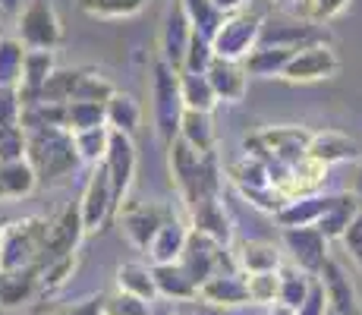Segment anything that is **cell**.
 <instances>
[{"mask_svg":"<svg viewBox=\"0 0 362 315\" xmlns=\"http://www.w3.org/2000/svg\"><path fill=\"white\" fill-rule=\"evenodd\" d=\"M284 249L290 256V265L305 271L309 277H318V271L328 262V240L315 227H290L284 230Z\"/></svg>","mask_w":362,"mask_h":315,"instance_id":"cell-13","label":"cell"},{"mask_svg":"<svg viewBox=\"0 0 362 315\" xmlns=\"http://www.w3.org/2000/svg\"><path fill=\"white\" fill-rule=\"evenodd\" d=\"M114 82L107 76H101L98 69L88 67H76V69H54L51 79L45 82L38 101H57V104H69V101H95L104 104L114 95Z\"/></svg>","mask_w":362,"mask_h":315,"instance_id":"cell-4","label":"cell"},{"mask_svg":"<svg viewBox=\"0 0 362 315\" xmlns=\"http://www.w3.org/2000/svg\"><path fill=\"white\" fill-rule=\"evenodd\" d=\"M346 193L356 199V205H359V212H362V161L356 164V171H353V183H350V189Z\"/></svg>","mask_w":362,"mask_h":315,"instance_id":"cell-52","label":"cell"},{"mask_svg":"<svg viewBox=\"0 0 362 315\" xmlns=\"http://www.w3.org/2000/svg\"><path fill=\"white\" fill-rule=\"evenodd\" d=\"M189 224L183 218H177V214H170L161 230L155 234V240L148 243V249H145V256L151 258V265H170V262H180V256H183L186 249V240H189Z\"/></svg>","mask_w":362,"mask_h":315,"instance_id":"cell-22","label":"cell"},{"mask_svg":"<svg viewBox=\"0 0 362 315\" xmlns=\"http://www.w3.org/2000/svg\"><path fill=\"white\" fill-rule=\"evenodd\" d=\"M95 126H107V120H104V104H95V101H69L66 104V130L69 132L95 130Z\"/></svg>","mask_w":362,"mask_h":315,"instance_id":"cell-42","label":"cell"},{"mask_svg":"<svg viewBox=\"0 0 362 315\" xmlns=\"http://www.w3.org/2000/svg\"><path fill=\"white\" fill-rule=\"evenodd\" d=\"M19 10V0H0V13H16Z\"/></svg>","mask_w":362,"mask_h":315,"instance_id":"cell-54","label":"cell"},{"mask_svg":"<svg viewBox=\"0 0 362 315\" xmlns=\"http://www.w3.org/2000/svg\"><path fill=\"white\" fill-rule=\"evenodd\" d=\"M54 69H57V63H54V51H25L23 76H19V86H16L19 108H23V104L38 101L41 88H45L47 79H51Z\"/></svg>","mask_w":362,"mask_h":315,"instance_id":"cell-23","label":"cell"},{"mask_svg":"<svg viewBox=\"0 0 362 315\" xmlns=\"http://www.w3.org/2000/svg\"><path fill=\"white\" fill-rule=\"evenodd\" d=\"M346 6H350V0H305V19L315 25H325L331 19H337Z\"/></svg>","mask_w":362,"mask_h":315,"instance_id":"cell-47","label":"cell"},{"mask_svg":"<svg viewBox=\"0 0 362 315\" xmlns=\"http://www.w3.org/2000/svg\"><path fill=\"white\" fill-rule=\"evenodd\" d=\"M359 142L350 139L346 132L340 130H322V132H312L309 139V158L318 161L322 167L331 164H344V161H359Z\"/></svg>","mask_w":362,"mask_h":315,"instance_id":"cell-20","label":"cell"},{"mask_svg":"<svg viewBox=\"0 0 362 315\" xmlns=\"http://www.w3.org/2000/svg\"><path fill=\"white\" fill-rule=\"evenodd\" d=\"M35 189H38V177L25 158L0 164V199H25Z\"/></svg>","mask_w":362,"mask_h":315,"instance_id":"cell-32","label":"cell"},{"mask_svg":"<svg viewBox=\"0 0 362 315\" xmlns=\"http://www.w3.org/2000/svg\"><path fill=\"white\" fill-rule=\"evenodd\" d=\"M233 265L240 275H264V271H277L284 265V256L277 246L262 240H246L233 249Z\"/></svg>","mask_w":362,"mask_h":315,"instance_id":"cell-25","label":"cell"},{"mask_svg":"<svg viewBox=\"0 0 362 315\" xmlns=\"http://www.w3.org/2000/svg\"><path fill=\"white\" fill-rule=\"evenodd\" d=\"M117 287L123 293H132V297L145 299H158V287H155V277H151V265H142V262H127L117 268Z\"/></svg>","mask_w":362,"mask_h":315,"instance_id":"cell-36","label":"cell"},{"mask_svg":"<svg viewBox=\"0 0 362 315\" xmlns=\"http://www.w3.org/2000/svg\"><path fill=\"white\" fill-rule=\"evenodd\" d=\"M79 205V218H82V227L86 234H98L104 230L110 221L117 218V195H114V186H110V177L104 171V164L92 167L88 173V183L82 189V199L76 202Z\"/></svg>","mask_w":362,"mask_h":315,"instance_id":"cell-8","label":"cell"},{"mask_svg":"<svg viewBox=\"0 0 362 315\" xmlns=\"http://www.w3.org/2000/svg\"><path fill=\"white\" fill-rule=\"evenodd\" d=\"M334 193L331 195H322V193H305V195H296V199H287L281 208L274 212L277 224L284 230L290 227H315L322 221V214L328 212Z\"/></svg>","mask_w":362,"mask_h":315,"instance_id":"cell-21","label":"cell"},{"mask_svg":"<svg viewBox=\"0 0 362 315\" xmlns=\"http://www.w3.org/2000/svg\"><path fill=\"white\" fill-rule=\"evenodd\" d=\"M325 315H334V312H325Z\"/></svg>","mask_w":362,"mask_h":315,"instance_id":"cell-58","label":"cell"},{"mask_svg":"<svg viewBox=\"0 0 362 315\" xmlns=\"http://www.w3.org/2000/svg\"><path fill=\"white\" fill-rule=\"evenodd\" d=\"M0 230H4V224H0Z\"/></svg>","mask_w":362,"mask_h":315,"instance_id":"cell-59","label":"cell"},{"mask_svg":"<svg viewBox=\"0 0 362 315\" xmlns=\"http://www.w3.org/2000/svg\"><path fill=\"white\" fill-rule=\"evenodd\" d=\"M73 136V149L79 164L86 167H98L104 155H107V142H110V130L107 126H95V130H82V132H69Z\"/></svg>","mask_w":362,"mask_h":315,"instance_id":"cell-38","label":"cell"},{"mask_svg":"<svg viewBox=\"0 0 362 315\" xmlns=\"http://www.w3.org/2000/svg\"><path fill=\"white\" fill-rule=\"evenodd\" d=\"M151 110H155L158 136L164 139V145H170L183 120V98H180V73L164 60L151 67Z\"/></svg>","mask_w":362,"mask_h":315,"instance_id":"cell-5","label":"cell"},{"mask_svg":"<svg viewBox=\"0 0 362 315\" xmlns=\"http://www.w3.org/2000/svg\"><path fill=\"white\" fill-rule=\"evenodd\" d=\"M259 38H262V19L252 16V13H233V16H224L221 29L214 32L211 51L218 60L243 63L259 47Z\"/></svg>","mask_w":362,"mask_h":315,"instance_id":"cell-6","label":"cell"},{"mask_svg":"<svg viewBox=\"0 0 362 315\" xmlns=\"http://www.w3.org/2000/svg\"><path fill=\"white\" fill-rule=\"evenodd\" d=\"M277 4H284V6H287V4H299V0H277Z\"/></svg>","mask_w":362,"mask_h":315,"instance_id":"cell-56","label":"cell"},{"mask_svg":"<svg viewBox=\"0 0 362 315\" xmlns=\"http://www.w3.org/2000/svg\"><path fill=\"white\" fill-rule=\"evenodd\" d=\"M328 41V32L325 25H315L309 19L303 23H262V38L259 45H274V47H290V51H299L305 45H322Z\"/></svg>","mask_w":362,"mask_h":315,"instance_id":"cell-18","label":"cell"},{"mask_svg":"<svg viewBox=\"0 0 362 315\" xmlns=\"http://www.w3.org/2000/svg\"><path fill=\"white\" fill-rule=\"evenodd\" d=\"M148 0H79V10L95 19H127L145 10Z\"/></svg>","mask_w":362,"mask_h":315,"instance_id":"cell-40","label":"cell"},{"mask_svg":"<svg viewBox=\"0 0 362 315\" xmlns=\"http://www.w3.org/2000/svg\"><path fill=\"white\" fill-rule=\"evenodd\" d=\"M189 41H192V25H189V19H186L183 6H180V0H173V4L167 6V13H164L161 60L167 63V67L177 69V73H180V67H183V57H186Z\"/></svg>","mask_w":362,"mask_h":315,"instance_id":"cell-17","label":"cell"},{"mask_svg":"<svg viewBox=\"0 0 362 315\" xmlns=\"http://www.w3.org/2000/svg\"><path fill=\"white\" fill-rule=\"evenodd\" d=\"M214 63V51H211V41L199 38L192 35L189 47H186V57H183V67L180 73H208V67Z\"/></svg>","mask_w":362,"mask_h":315,"instance_id":"cell-44","label":"cell"},{"mask_svg":"<svg viewBox=\"0 0 362 315\" xmlns=\"http://www.w3.org/2000/svg\"><path fill=\"white\" fill-rule=\"evenodd\" d=\"M268 315H293V309H287V306H271Z\"/></svg>","mask_w":362,"mask_h":315,"instance_id":"cell-55","label":"cell"},{"mask_svg":"<svg viewBox=\"0 0 362 315\" xmlns=\"http://www.w3.org/2000/svg\"><path fill=\"white\" fill-rule=\"evenodd\" d=\"M293 54L296 51H290V47L259 45L246 60H243V69H246V76H259V79H274V76L281 79Z\"/></svg>","mask_w":362,"mask_h":315,"instance_id":"cell-30","label":"cell"},{"mask_svg":"<svg viewBox=\"0 0 362 315\" xmlns=\"http://www.w3.org/2000/svg\"><path fill=\"white\" fill-rule=\"evenodd\" d=\"M60 315H104V293L79 299V303H73L69 309H64Z\"/></svg>","mask_w":362,"mask_h":315,"instance_id":"cell-51","label":"cell"},{"mask_svg":"<svg viewBox=\"0 0 362 315\" xmlns=\"http://www.w3.org/2000/svg\"><path fill=\"white\" fill-rule=\"evenodd\" d=\"M23 57L25 47L19 38L0 35V88H16L23 76Z\"/></svg>","mask_w":362,"mask_h":315,"instance_id":"cell-39","label":"cell"},{"mask_svg":"<svg viewBox=\"0 0 362 315\" xmlns=\"http://www.w3.org/2000/svg\"><path fill=\"white\" fill-rule=\"evenodd\" d=\"M170 208L158 205V202H142V199H123V205L117 208V224H120L123 236L136 249H148V243L155 240V234L161 230V224L170 218Z\"/></svg>","mask_w":362,"mask_h":315,"instance_id":"cell-10","label":"cell"},{"mask_svg":"<svg viewBox=\"0 0 362 315\" xmlns=\"http://www.w3.org/2000/svg\"><path fill=\"white\" fill-rule=\"evenodd\" d=\"M104 120H107V130L123 132V136L132 139L139 123H142V104L129 92H114L104 101Z\"/></svg>","mask_w":362,"mask_h":315,"instance_id":"cell-27","label":"cell"},{"mask_svg":"<svg viewBox=\"0 0 362 315\" xmlns=\"http://www.w3.org/2000/svg\"><path fill=\"white\" fill-rule=\"evenodd\" d=\"M214 6H218L224 16H233V13H243V6L249 4V0H211Z\"/></svg>","mask_w":362,"mask_h":315,"instance_id":"cell-53","label":"cell"},{"mask_svg":"<svg viewBox=\"0 0 362 315\" xmlns=\"http://www.w3.org/2000/svg\"><path fill=\"white\" fill-rule=\"evenodd\" d=\"M180 265H183V271L192 277L196 287H202L218 271H236L233 256H227V246L214 243L205 234H196V230H189V240H186V249L180 256Z\"/></svg>","mask_w":362,"mask_h":315,"instance_id":"cell-9","label":"cell"},{"mask_svg":"<svg viewBox=\"0 0 362 315\" xmlns=\"http://www.w3.org/2000/svg\"><path fill=\"white\" fill-rule=\"evenodd\" d=\"M16 38L23 41L25 51H54L64 38L60 29V16L47 0H32L23 6L19 13V25H16Z\"/></svg>","mask_w":362,"mask_h":315,"instance_id":"cell-7","label":"cell"},{"mask_svg":"<svg viewBox=\"0 0 362 315\" xmlns=\"http://www.w3.org/2000/svg\"><path fill=\"white\" fill-rule=\"evenodd\" d=\"M246 277L249 303L252 306H277V271H264V275H243Z\"/></svg>","mask_w":362,"mask_h":315,"instance_id":"cell-43","label":"cell"},{"mask_svg":"<svg viewBox=\"0 0 362 315\" xmlns=\"http://www.w3.org/2000/svg\"><path fill=\"white\" fill-rule=\"evenodd\" d=\"M170 315H189V312H170Z\"/></svg>","mask_w":362,"mask_h":315,"instance_id":"cell-57","label":"cell"},{"mask_svg":"<svg viewBox=\"0 0 362 315\" xmlns=\"http://www.w3.org/2000/svg\"><path fill=\"white\" fill-rule=\"evenodd\" d=\"M315 277H309L305 271L293 268V265H281L277 268V306H287V309H299L303 299L309 297Z\"/></svg>","mask_w":362,"mask_h":315,"instance_id":"cell-33","label":"cell"},{"mask_svg":"<svg viewBox=\"0 0 362 315\" xmlns=\"http://www.w3.org/2000/svg\"><path fill=\"white\" fill-rule=\"evenodd\" d=\"M82 236H86V227H82V218H79V205L60 208L54 218H47V240H45L41 265L54 262V258H64V256H76Z\"/></svg>","mask_w":362,"mask_h":315,"instance_id":"cell-14","label":"cell"},{"mask_svg":"<svg viewBox=\"0 0 362 315\" xmlns=\"http://www.w3.org/2000/svg\"><path fill=\"white\" fill-rule=\"evenodd\" d=\"M177 139H183L189 149H196L199 155L214 151V123L211 114H196V110H183V120H180Z\"/></svg>","mask_w":362,"mask_h":315,"instance_id":"cell-34","label":"cell"},{"mask_svg":"<svg viewBox=\"0 0 362 315\" xmlns=\"http://www.w3.org/2000/svg\"><path fill=\"white\" fill-rule=\"evenodd\" d=\"M208 86H211L214 98H218V104H240L243 98H246L249 92V76L246 69H243V63H233V60H218L214 57V63L208 67L205 73Z\"/></svg>","mask_w":362,"mask_h":315,"instance_id":"cell-19","label":"cell"},{"mask_svg":"<svg viewBox=\"0 0 362 315\" xmlns=\"http://www.w3.org/2000/svg\"><path fill=\"white\" fill-rule=\"evenodd\" d=\"M47 240V218L25 214V218L6 221L0 230V271L16 268H41Z\"/></svg>","mask_w":362,"mask_h":315,"instance_id":"cell-3","label":"cell"},{"mask_svg":"<svg viewBox=\"0 0 362 315\" xmlns=\"http://www.w3.org/2000/svg\"><path fill=\"white\" fill-rule=\"evenodd\" d=\"M340 69V57L337 51L322 41V45H305L290 57L287 69H284L281 79L287 82H322V79H334Z\"/></svg>","mask_w":362,"mask_h":315,"instance_id":"cell-12","label":"cell"},{"mask_svg":"<svg viewBox=\"0 0 362 315\" xmlns=\"http://www.w3.org/2000/svg\"><path fill=\"white\" fill-rule=\"evenodd\" d=\"M180 98H183V110H196V114H211L218 108V98L205 73H180Z\"/></svg>","mask_w":362,"mask_h":315,"instance_id":"cell-35","label":"cell"},{"mask_svg":"<svg viewBox=\"0 0 362 315\" xmlns=\"http://www.w3.org/2000/svg\"><path fill=\"white\" fill-rule=\"evenodd\" d=\"M167 161H170V173L173 183L180 189V199H183L186 212H192L202 202L221 199V183H224V173H221L218 155L208 151L199 155L196 149L183 142V139H173L167 145Z\"/></svg>","mask_w":362,"mask_h":315,"instance_id":"cell-1","label":"cell"},{"mask_svg":"<svg viewBox=\"0 0 362 315\" xmlns=\"http://www.w3.org/2000/svg\"><path fill=\"white\" fill-rule=\"evenodd\" d=\"M199 297L205 299L208 306H224V309L246 306L249 303L246 277H243L240 271H218V275L208 277V281L199 287Z\"/></svg>","mask_w":362,"mask_h":315,"instance_id":"cell-24","label":"cell"},{"mask_svg":"<svg viewBox=\"0 0 362 315\" xmlns=\"http://www.w3.org/2000/svg\"><path fill=\"white\" fill-rule=\"evenodd\" d=\"M325 290V303H328V312L334 315H362L359 309V297H356V287H353L350 275L344 271V265L328 258L325 268L318 271L315 277Z\"/></svg>","mask_w":362,"mask_h":315,"instance_id":"cell-16","label":"cell"},{"mask_svg":"<svg viewBox=\"0 0 362 315\" xmlns=\"http://www.w3.org/2000/svg\"><path fill=\"white\" fill-rule=\"evenodd\" d=\"M230 183L240 189L243 199H249L255 208H262V212L274 214L277 208L284 205L281 193L271 186V177H268V171H264V164L249 155H243L236 164H230Z\"/></svg>","mask_w":362,"mask_h":315,"instance_id":"cell-11","label":"cell"},{"mask_svg":"<svg viewBox=\"0 0 362 315\" xmlns=\"http://www.w3.org/2000/svg\"><path fill=\"white\" fill-rule=\"evenodd\" d=\"M151 277H155L158 297H167V299H192V297H199V287L192 284V277L186 275L180 262L151 265Z\"/></svg>","mask_w":362,"mask_h":315,"instance_id":"cell-31","label":"cell"},{"mask_svg":"<svg viewBox=\"0 0 362 315\" xmlns=\"http://www.w3.org/2000/svg\"><path fill=\"white\" fill-rule=\"evenodd\" d=\"M19 123V98L16 88H0V126Z\"/></svg>","mask_w":362,"mask_h":315,"instance_id":"cell-49","label":"cell"},{"mask_svg":"<svg viewBox=\"0 0 362 315\" xmlns=\"http://www.w3.org/2000/svg\"><path fill=\"white\" fill-rule=\"evenodd\" d=\"M340 240H344L346 252L353 256V262H356L359 268H362V212L356 214V218H353V224L346 227V234L340 236Z\"/></svg>","mask_w":362,"mask_h":315,"instance_id":"cell-48","label":"cell"},{"mask_svg":"<svg viewBox=\"0 0 362 315\" xmlns=\"http://www.w3.org/2000/svg\"><path fill=\"white\" fill-rule=\"evenodd\" d=\"M38 293V268L0 271V309H19Z\"/></svg>","mask_w":362,"mask_h":315,"instance_id":"cell-28","label":"cell"},{"mask_svg":"<svg viewBox=\"0 0 362 315\" xmlns=\"http://www.w3.org/2000/svg\"><path fill=\"white\" fill-rule=\"evenodd\" d=\"M189 227L196 230V234L211 236V240H214V243H221V246H227V243L233 240L230 218H227L224 202H221V199L202 202V205L192 208V212H189Z\"/></svg>","mask_w":362,"mask_h":315,"instance_id":"cell-26","label":"cell"},{"mask_svg":"<svg viewBox=\"0 0 362 315\" xmlns=\"http://www.w3.org/2000/svg\"><path fill=\"white\" fill-rule=\"evenodd\" d=\"M104 315H151V303L117 290L110 297H104Z\"/></svg>","mask_w":362,"mask_h":315,"instance_id":"cell-45","label":"cell"},{"mask_svg":"<svg viewBox=\"0 0 362 315\" xmlns=\"http://www.w3.org/2000/svg\"><path fill=\"white\" fill-rule=\"evenodd\" d=\"M25 161L38 177V186L60 183L79 167L73 136L64 126H45V130L25 132Z\"/></svg>","mask_w":362,"mask_h":315,"instance_id":"cell-2","label":"cell"},{"mask_svg":"<svg viewBox=\"0 0 362 315\" xmlns=\"http://www.w3.org/2000/svg\"><path fill=\"white\" fill-rule=\"evenodd\" d=\"M180 6H183L186 19H189L192 35H199V38H205V41H211L214 32L224 23V13H221L211 0H180Z\"/></svg>","mask_w":362,"mask_h":315,"instance_id":"cell-37","label":"cell"},{"mask_svg":"<svg viewBox=\"0 0 362 315\" xmlns=\"http://www.w3.org/2000/svg\"><path fill=\"white\" fill-rule=\"evenodd\" d=\"M328 312V303H325V290H322V284H312V290H309V297L303 299V306L293 312V315H325Z\"/></svg>","mask_w":362,"mask_h":315,"instance_id":"cell-50","label":"cell"},{"mask_svg":"<svg viewBox=\"0 0 362 315\" xmlns=\"http://www.w3.org/2000/svg\"><path fill=\"white\" fill-rule=\"evenodd\" d=\"M76 265H79V256H64L54 258V262H45L38 268V293H57L73 277Z\"/></svg>","mask_w":362,"mask_h":315,"instance_id":"cell-41","label":"cell"},{"mask_svg":"<svg viewBox=\"0 0 362 315\" xmlns=\"http://www.w3.org/2000/svg\"><path fill=\"white\" fill-rule=\"evenodd\" d=\"M101 164L110 177V186H114L117 205H123V199H127V193L132 186V177H136V145H132V139L110 130L107 155H104Z\"/></svg>","mask_w":362,"mask_h":315,"instance_id":"cell-15","label":"cell"},{"mask_svg":"<svg viewBox=\"0 0 362 315\" xmlns=\"http://www.w3.org/2000/svg\"><path fill=\"white\" fill-rule=\"evenodd\" d=\"M356 214H359V205H356V199H353L350 193H334L328 212L322 214V221L315 224V230L325 236V240H340Z\"/></svg>","mask_w":362,"mask_h":315,"instance_id":"cell-29","label":"cell"},{"mask_svg":"<svg viewBox=\"0 0 362 315\" xmlns=\"http://www.w3.org/2000/svg\"><path fill=\"white\" fill-rule=\"evenodd\" d=\"M25 158V130L19 123L0 126V164Z\"/></svg>","mask_w":362,"mask_h":315,"instance_id":"cell-46","label":"cell"}]
</instances>
